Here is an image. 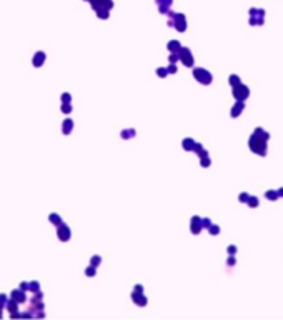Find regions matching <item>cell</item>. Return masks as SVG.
<instances>
[{
    "mask_svg": "<svg viewBox=\"0 0 283 320\" xmlns=\"http://www.w3.org/2000/svg\"><path fill=\"white\" fill-rule=\"evenodd\" d=\"M246 200H248V194H240V202L246 204Z\"/></svg>",
    "mask_w": 283,
    "mask_h": 320,
    "instance_id": "cell-9",
    "label": "cell"
},
{
    "mask_svg": "<svg viewBox=\"0 0 283 320\" xmlns=\"http://www.w3.org/2000/svg\"><path fill=\"white\" fill-rule=\"evenodd\" d=\"M230 84H232L233 87H235V85H238V84H240V79H238L236 75H232V77H230Z\"/></svg>",
    "mask_w": 283,
    "mask_h": 320,
    "instance_id": "cell-8",
    "label": "cell"
},
{
    "mask_svg": "<svg viewBox=\"0 0 283 320\" xmlns=\"http://www.w3.org/2000/svg\"><path fill=\"white\" fill-rule=\"evenodd\" d=\"M195 75L200 79L201 84H210V82H211V75H210V73H207L205 70H195Z\"/></svg>",
    "mask_w": 283,
    "mask_h": 320,
    "instance_id": "cell-4",
    "label": "cell"
},
{
    "mask_svg": "<svg viewBox=\"0 0 283 320\" xmlns=\"http://www.w3.org/2000/svg\"><path fill=\"white\" fill-rule=\"evenodd\" d=\"M248 95H250V90H248V87H245V85L238 84V85L233 87V97H235L236 100H245V98H248Z\"/></svg>",
    "mask_w": 283,
    "mask_h": 320,
    "instance_id": "cell-3",
    "label": "cell"
},
{
    "mask_svg": "<svg viewBox=\"0 0 283 320\" xmlns=\"http://www.w3.org/2000/svg\"><path fill=\"white\" fill-rule=\"evenodd\" d=\"M246 204L250 205V207H258V204H260V200H258L257 197H248V200H246Z\"/></svg>",
    "mask_w": 283,
    "mask_h": 320,
    "instance_id": "cell-7",
    "label": "cell"
},
{
    "mask_svg": "<svg viewBox=\"0 0 283 320\" xmlns=\"http://www.w3.org/2000/svg\"><path fill=\"white\" fill-rule=\"evenodd\" d=\"M270 138V135L268 132H265L263 129H255L253 135L250 137V148H252V152H255L257 155H261V157H265L267 155V140Z\"/></svg>",
    "mask_w": 283,
    "mask_h": 320,
    "instance_id": "cell-1",
    "label": "cell"
},
{
    "mask_svg": "<svg viewBox=\"0 0 283 320\" xmlns=\"http://www.w3.org/2000/svg\"><path fill=\"white\" fill-rule=\"evenodd\" d=\"M228 265H235V258H233V257L228 258Z\"/></svg>",
    "mask_w": 283,
    "mask_h": 320,
    "instance_id": "cell-12",
    "label": "cell"
},
{
    "mask_svg": "<svg viewBox=\"0 0 283 320\" xmlns=\"http://www.w3.org/2000/svg\"><path fill=\"white\" fill-rule=\"evenodd\" d=\"M265 197H267L268 200H277V198H278V192H275V190H267Z\"/></svg>",
    "mask_w": 283,
    "mask_h": 320,
    "instance_id": "cell-6",
    "label": "cell"
},
{
    "mask_svg": "<svg viewBox=\"0 0 283 320\" xmlns=\"http://www.w3.org/2000/svg\"><path fill=\"white\" fill-rule=\"evenodd\" d=\"M278 197H283V187L280 188V190H278Z\"/></svg>",
    "mask_w": 283,
    "mask_h": 320,
    "instance_id": "cell-13",
    "label": "cell"
},
{
    "mask_svg": "<svg viewBox=\"0 0 283 320\" xmlns=\"http://www.w3.org/2000/svg\"><path fill=\"white\" fill-rule=\"evenodd\" d=\"M228 254H230V255H235V254H236V247L230 245V247H228Z\"/></svg>",
    "mask_w": 283,
    "mask_h": 320,
    "instance_id": "cell-10",
    "label": "cell"
},
{
    "mask_svg": "<svg viewBox=\"0 0 283 320\" xmlns=\"http://www.w3.org/2000/svg\"><path fill=\"white\" fill-rule=\"evenodd\" d=\"M263 15H265L263 9H252L250 10V23L252 25H261L263 23Z\"/></svg>",
    "mask_w": 283,
    "mask_h": 320,
    "instance_id": "cell-2",
    "label": "cell"
},
{
    "mask_svg": "<svg viewBox=\"0 0 283 320\" xmlns=\"http://www.w3.org/2000/svg\"><path fill=\"white\" fill-rule=\"evenodd\" d=\"M243 108H245L243 100H238V104H235V105H233V108H232V117H238L240 113L243 112Z\"/></svg>",
    "mask_w": 283,
    "mask_h": 320,
    "instance_id": "cell-5",
    "label": "cell"
},
{
    "mask_svg": "<svg viewBox=\"0 0 283 320\" xmlns=\"http://www.w3.org/2000/svg\"><path fill=\"white\" fill-rule=\"evenodd\" d=\"M210 230H211V233H218V227H217V225H213Z\"/></svg>",
    "mask_w": 283,
    "mask_h": 320,
    "instance_id": "cell-11",
    "label": "cell"
}]
</instances>
